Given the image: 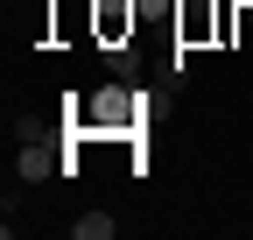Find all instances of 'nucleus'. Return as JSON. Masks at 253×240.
Segmentation results:
<instances>
[{"label": "nucleus", "instance_id": "1", "mask_svg": "<svg viewBox=\"0 0 253 240\" xmlns=\"http://www.w3.org/2000/svg\"><path fill=\"white\" fill-rule=\"evenodd\" d=\"M141 106L148 99H126V92H99L84 113V134H120V127H141Z\"/></svg>", "mask_w": 253, "mask_h": 240}, {"label": "nucleus", "instance_id": "2", "mask_svg": "<svg viewBox=\"0 0 253 240\" xmlns=\"http://www.w3.org/2000/svg\"><path fill=\"white\" fill-rule=\"evenodd\" d=\"M134 21H141V0H99V14H91L99 43H134Z\"/></svg>", "mask_w": 253, "mask_h": 240}, {"label": "nucleus", "instance_id": "3", "mask_svg": "<svg viewBox=\"0 0 253 240\" xmlns=\"http://www.w3.org/2000/svg\"><path fill=\"white\" fill-rule=\"evenodd\" d=\"M63 170V148L42 134V141H21V156H14V177L21 184H42V177H56Z\"/></svg>", "mask_w": 253, "mask_h": 240}, {"label": "nucleus", "instance_id": "4", "mask_svg": "<svg viewBox=\"0 0 253 240\" xmlns=\"http://www.w3.org/2000/svg\"><path fill=\"white\" fill-rule=\"evenodd\" d=\"M99 50H106V71H113V78H134V71H141L134 43H99Z\"/></svg>", "mask_w": 253, "mask_h": 240}, {"label": "nucleus", "instance_id": "5", "mask_svg": "<svg viewBox=\"0 0 253 240\" xmlns=\"http://www.w3.org/2000/svg\"><path fill=\"white\" fill-rule=\"evenodd\" d=\"M113 226H120L113 212H84V219H71V233H78V240H113Z\"/></svg>", "mask_w": 253, "mask_h": 240}, {"label": "nucleus", "instance_id": "6", "mask_svg": "<svg viewBox=\"0 0 253 240\" xmlns=\"http://www.w3.org/2000/svg\"><path fill=\"white\" fill-rule=\"evenodd\" d=\"M141 21H169V0H141Z\"/></svg>", "mask_w": 253, "mask_h": 240}]
</instances>
